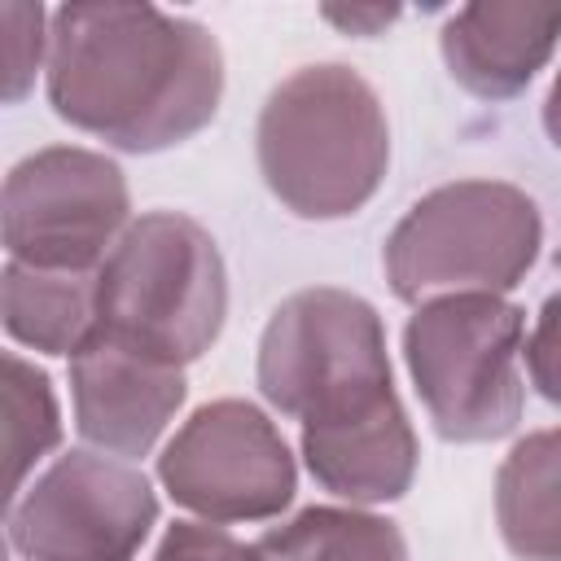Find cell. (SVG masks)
<instances>
[{
    "instance_id": "20",
    "label": "cell",
    "mask_w": 561,
    "mask_h": 561,
    "mask_svg": "<svg viewBox=\"0 0 561 561\" xmlns=\"http://www.w3.org/2000/svg\"><path fill=\"white\" fill-rule=\"evenodd\" d=\"M324 18L337 22V26H346V31H364V35H373L377 26L394 22V9H324Z\"/></svg>"
},
{
    "instance_id": "11",
    "label": "cell",
    "mask_w": 561,
    "mask_h": 561,
    "mask_svg": "<svg viewBox=\"0 0 561 561\" xmlns=\"http://www.w3.org/2000/svg\"><path fill=\"white\" fill-rule=\"evenodd\" d=\"M561 39V4H517V0H478L447 18L443 61L451 79L482 96H517L552 57Z\"/></svg>"
},
{
    "instance_id": "5",
    "label": "cell",
    "mask_w": 561,
    "mask_h": 561,
    "mask_svg": "<svg viewBox=\"0 0 561 561\" xmlns=\"http://www.w3.org/2000/svg\"><path fill=\"white\" fill-rule=\"evenodd\" d=\"M522 329V307L504 302L500 294L430 298L408 320V373L447 443H491L517 425Z\"/></svg>"
},
{
    "instance_id": "18",
    "label": "cell",
    "mask_w": 561,
    "mask_h": 561,
    "mask_svg": "<svg viewBox=\"0 0 561 561\" xmlns=\"http://www.w3.org/2000/svg\"><path fill=\"white\" fill-rule=\"evenodd\" d=\"M153 561H263V552H259L254 543L232 539V535L219 530V526L175 522V526L162 535Z\"/></svg>"
},
{
    "instance_id": "8",
    "label": "cell",
    "mask_w": 561,
    "mask_h": 561,
    "mask_svg": "<svg viewBox=\"0 0 561 561\" xmlns=\"http://www.w3.org/2000/svg\"><path fill=\"white\" fill-rule=\"evenodd\" d=\"M167 495L206 522H267L298 486L280 430L245 399L197 408L158 456Z\"/></svg>"
},
{
    "instance_id": "13",
    "label": "cell",
    "mask_w": 561,
    "mask_h": 561,
    "mask_svg": "<svg viewBox=\"0 0 561 561\" xmlns=\"http://www.w3.org/2000/svg\"><path fill=\"white\" fill-rule=\"evenodd\" d=\"M495 522L517 561H561V430H535L504 456Z\"/></svg>"
},
{
    "instance_id": "4",
    "label": "cell",
    "mask_w": 561,
    "mask_h": 561,
    "mask_svg": "<svg viewBox=\"0 0 561 561\" xmlns=\"http://www.w3.org/2000/svg\"><path fill=\"white\" fill-rule=\"evenodd\" d=\"M543 241L539 206L504 180H456L425 193L386 237V280L403 302L513 289Z\"/></svg>"
},
{
    "instance_id": "2",
    "label": "cell",
    "mask_w": 561,
    "mask_h": 561,
    "mask_svg": "<svg viewBox=\"0 0 561 561\" xmlns=\"http://www.w3.org/2000/svg\"><path fill=\"white\" fill-rule=\"evenodd\" d=\"M254 149L285 210L298 219H342L377 193L390 162V127L364 75L320 61L267 92Z\"/></svg>"
},
{
    "instance_id": "10",
    "label": "cell",
    "mask_w": 561,
    "mask_h": 561,
    "mask_svg": "<svg viewBox=\"0 0 561 561\" xmlns=\"http://www.w3.org/2000/svg\"><path fill=\"white\" fill-rule=\"evenodd\" d=\"M70 394L75 425L88 443L114 456H145L184 403V373L92 333L70 355Z\"/></svg>"
},
{
    "instance_id": "21",
    "label": "cell",
    "mask_w": 561,
    "mask_h": 561,
    "mask_svg": "<svg viewBox=\"0 0 561 561\" xmlns=\"http://www.w3.org/2000/svg\"><path fill=\"white\" fill-rule=\"evenodd\" d=\"M543 127H548L552 145L561 149V70H557V79L548 88V101H543Z\"/></svg>"
},
{
    "instance_id": "17",
    "label": "cell",
    "mask_w": 561,
    "mask_h": 561,
    "mask_svg": "<svg viewBox=\"0 0 561 561\" xmlns=\"http://www.w3.org/2000/svg\"><path fill=\"white\" fill-rule=\"evenodd\" d=\"M4 22V101H22L35 83L39 57H44V9L39 4H18L9 0L0 9Z\"/></svg>"
},
{
    "instance_id": "16",
    "label": "cell",
    "mask_w": 561,
    "mask_h": 561,
    "mask_svg": "<svg viewBox=\"0 0 561 561\" xmlns=\"http://www.w3.org/2000/svg\"><path fill=\"white\" fill-rule=\"evenodd\" d=\"M4 495L18 500L22 491V478L35 469V460L44 451L57 447L61 438V421H57V399H53V386L48 377L26 364L22 355H4Z\"/></svg>"
},
{
    "instance_id": "9",
    "label": "cell",
    "mask_w": 561,
    "mask_h": 561,
    "mask_svg": "<svg viewBox=\"0 0 561 561\" xmlns=\"http://www.w3.org/2000/svg\"><path fill=\"white\" fill-rule=\"evenodd\" d=\"M158 522L140 469L66 451L9 508V543L26 561H131Z\"/></svg>"
},
{
    "instance_id": "15",
    "label": "cell",
    "mask_w": 561,
    "mask_h": 561,
    "mask_svg": "<svg viewBox=\"0 0 561 561\" xmlns=\"http://www.w3.org/2000/svg\"><path fill=\"white\" fill-rule=\"evenodd\" d=\"M254 548L263 561H408V543L394 522L329 504L272 526Z\"/></svg>"
},
{
    "instance_id": "7",
    "label": "cell",
    "mask_w": 561,
    "mask_h": 561,
    "mask_svg": "<svg viewBox=\"0 0 561 561\" xmlns=\"http://www.w3.org/2000/svg\"><path fill=\"white\" fill-rule=\"evenodd\" d=\"M127 180L105 153L39 149L4 180L9 259L48 272H96L127 232Z\"/></svg>"
},
{
    "instance_id": "1",
    "label": "cell",
    "mask_w": 561,
    "mask_h": 561,
    "mask_svg": "<svg viewBox=\"0 0 561 561\" xmlns=\"http://www.w3.org/2000/svg\"><path fill=\"white\" fill-rule=\"evenodd\" d=\"M224 96L215 35L153 4H61L48 26V101L70 127L127 153L202 131Z\"/></svg>"
},
{
    "instance_id": "19",
    "label": "cell",
    "mask_w": 561,
    "mask_h": 561,
    "mask_svg": "<svg viewBox=\"0 0 561 561\" xmlns=\"http://www.w3.org/2000/svg\"><path fill=\"white\" fill-rule=\"evenodd\" d=\"M526 373L548 403H561V294H552L535 316L526 337Z\"/></svg>"
},
{
    "instance_id": "3",
    "label": "cell",
    "mask_w": 561,
    "mask_h": 561,
    "mask_svg": "<svg viewBox=\"0 0 561 561\" xmlns=\"http://www.w3.org/2000/svg\"><path fill=\"white\" fill-rule=\"evenodd\" d=\"M228 316V272L215 237L180 215L149 210L114 241L96 267V333L188 364L219 337Z\"/></svg>"
},
{
    "instance_id": "14",
    "label": "cell",
    "mask_w": 561,
    "mask_h": 561,
    "mask_svg": "<svg viewBox=\"0 0 561 561\" xmlns=\"http://www.w3.org/2000/svg\"><path fill=\"white\" fill-rule=\"evenodd\" d=\"M4 329L35 351L75 355L96 333V272H48L9 259Z\"/></svg>"
},
{
    "instance_id": "12",
    "label": "cell",
    "mask_w": 561,
    "mask_h": 561,
    "mask_svg": "<svg viewBox=\"0 0 561 561\" xmlns=\"http://www.w3.org/2000/svg\"><path fill=\"white\" fill-rule=\"evenodd\" d=\"M302 460L329 495L351 504H381L412 486L416 434L399 394H386L351 416L302 425Z\"/></svg>"
},
{
    "instance_id": "6",
    "label": "cell",
    "mask_w": 561,
    "mask_h": 561,
    "mask_svg": "<svg viewBox=\"0 0 561 561\" xmlns=\"http://www.w3.org/2000/svg\"><path fill=\"white\" fill-rule=\"evenodd\" d=\"M259 390L302 425L337 421L394 394L381 316L333 285L289 294L259 342Z\"/></svg>"
},
{
    "instance_id": "22",
    "label": "cell",
    "mask_w": 561,
    "mask_h": 561,
    "mask_svg": "<svg viewBox=\"0 0 561 561\" xmlns=\"http://www.w3.org/2000/svg\"><path fill=\"white\" fill-rule=\"evenodd\" d=\"M557 267H561V250H557Z\"/></svg>"
}]
</instances>
